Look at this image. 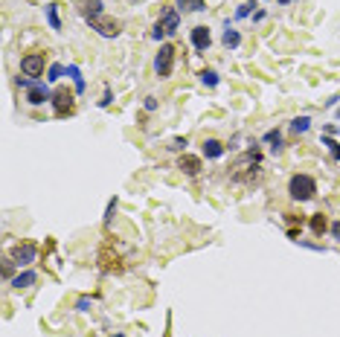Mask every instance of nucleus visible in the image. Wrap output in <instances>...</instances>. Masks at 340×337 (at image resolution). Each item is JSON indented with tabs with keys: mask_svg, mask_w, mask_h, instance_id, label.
<instances>
[{
	"mask_svg": "<svg viewBox=\"0 0 340 337\" xmlns=\"http://www.w3.org/2000/svg\"><path fill=\"white\" fill-rule=\"evenodd\" d=\"M177 169L186 174V177H195V174H201V157H195V154H183L180 160H177Z\"/></svg>",
	"mask_w": 340,
	"mask_h": 337,
	"instance_id": "11",
	"label": "nucleus"
},
{
	"mask_svg": "<svg viewBox=\"0 0 340 337\" xmlns=\"http://www.w3.org/2000/svg\"><path fill=\"white\" fill-rule=\"evenodd\" d=\"M26 102L29 105H44V102H53V90H50L47 84H41V81H32V87L26 93Z\"/></svg>",
	"mask_w": 340,
	"mask_h": 337,
	"instance_id": "8",
	"label": "nucleus"
},
{
	"mask_svg": "<svg viewBox=\"0 0 340 337\" xmlns=\"http://www.w3.org/2000/svg\"><path fill=\"white\" fill-rule=\"evenodd\" d=\"M15 267H18V265H15L12 259H6V262H3V279H9V276H12V270H15Z\"/></svg>",
	"mask_w": 340,
	"mask_h": 337,
	"instance_id": "27",
	"label": "nucleus"
},
{
	"mask_svg": "<svg viewBox=\"0 0 340 337\" xmlns=\"http://www.w3.org/2000/svg\"><path fill=\"white\" fill-rule=\"evenodd\" d=\"M201 81H204V84H207V87H218V73H215V70H201Z\"/></svg>",
	"mask_w": 340,
	"mask_h": 337,
	"instance_id": "21",
	"label": "nucleus"
},
{
	"mask_svg": "<svg viewBox=\"0 0 340 337\" xmlns=\"http://www.w3.org/2000/svg\"><path fill=\"white\" fill-rule=\"evenodd\" d=\"M265 142H270V149H273V151H279V149H282V134H279V128L268 131V134H265Z\"/></svg>",
	"mask_w": 340,
	"mask_h": 337,
	"instance_id": "20",
	"label": "nucleus"
},
{
	"mask_svg": "<svg viewBox=\"0 0 340 337\" xmlns=\"http://www.w3.org/2000/svg\"><path fill=\"white\" fill-rule=\"evenodd\" d=\"M337 116H340V108H337Z\"/></svg>",
	"mask_w": 340,
	"mask_h": 337,
	"instance_id": "33",
	"label": "nucleus"
},
{
	"mask_svg": "<svg viewBox=\"0 0 340 337\" xmlns=\"http://www.w3.org/2000/svg\"><path fill=\"white\" fill-rule=\"evenodd\" d=\"M21 73H24V76H29V79L44 76V56H41V53L24 56V58H21Z\"/></svg>",
	"mask_w": 340,
	"mask_h": 337,
	"instance_id": "7",
	"label": "nucleus"
},
{
	"mask_svg": "<svg viewBox=\"0 0 340 337\" xmlns=\"http://www.w3.org/2000/svg\"><path fill=\"white\" fill-rule=\"evenodd\" d=\"M331 235H334V238H340V221H337V224H331Z\"/></svg>",
	"mask_w": 340,
	"mask_h": 337,
	"instance_id": "31",
	"label": "nucleus"
},
{
	"mask_svg": "<svg viewBox=\"0 0 340 337\" xmlns=\"http://www.w3.org/2000/svg\"><path fill=\"white\" fill-rule=\"evenodd\" d=\"M90 29H96L102 38H117V35L122 32V23H119L117 18H108V15H102V18L90 21Z\"/></svg>",
	"mask_w": 340,
	"mask_h": 337,
	"instance_id": "5",
	"label": "nucleus"
},
{
	"mask_svg": "<svg viewBox=\"0 0 340 337\" xmlns=\"http://www.w3.org/2000/svg\"><path fill=\"white\" fill-rule=\"evenodd\" d=\"M323 146H326V149L331 151V154H334V160L340 163V142H337V139H331V137H323Z\"/></svg>",
	"mask_w": 340,
	"mask_h": 337,
	"instance_id": "23",
	"label": "nucleus"
},
{
	"mask_svg": "<svg viewBox=\"0 0 340 337\" xmlns=\"http://www.w3.org/2000/svg\"><path fill=\"white\" fill-rule=\"evenodd\" d=\"M177 26H180V15H177L175 9H163L160 21L154 23L152 38H154V41H160L163 35H175V32H177Z\"/></svg>",
	"mask_w": 340,
	"mask_h": 337,
	"instance_id": "2",
	"label": "nucleus"
},
{
	"mask_svg": "<svg viewBox=\"0 0 340 337\" xmlns=\"http://www.w3.org/2000/svg\"><path fill=\"white\" fill-rule=\"evenodd\" d=\"M35 256H38V244L35 242H21V244H15L12 247V259L18 267H26V265H32L35 262Z\"/></svg>",
	"mask_w": 340,
	"mask_h": 337,
	"instance_id": "4",
	"label": "nucleus"
},
{
	"mask_svg": "<svg viewBox=\"0 0 340 337\" xmlns=\"http://www.w3.org/2000/svg\"><path fill=\"white\" fill-rule=\"evenodd\" d=\"M288 195H291L294 201H300V204L311 201V198L317 195V180L311 174H294L291 180H288Z\"/></svg>",
	"mask_w": 340,
	"mask_h": 337,
	"instance_id": "1",
	"label": "nucleus"
},
{
	"mask_svg": "<svg viewBox=\"0 0 340 337\" xmlns=\"http://www.w3.org/2000/svg\"><path fill=\"white\" fill-rule=\"evenodd\" d=\"M142 108H145L149 114H152V111H157V99H154V96H145V102H142Z\"/></svg>",
	"mask_w": 340,
	"mask_h": 337,
	"instance_id": "29",
	"label": "nucleus"
},
{
	"mask_svg": "<svg viewBox=\"0 0 340 337\" xmlns=\"http://www.w3.org/2000/svg\"><path fill=\"white\" fill-rule=\"evenodd\" d=\"M79 12H82L84 21L90 23V21H96V18L105 15V6H102V0H82V3H79Z\"/></svg>",
	"mask_w": 340,
	"mask_h": 337,
	"instance_id": "9",
	"label": "nucleus"
},
{
	"mask_svg": "<svg viewBox=\"0 0 340 337\" xmlns=\"http://www.w3.org/2000/svg\"><path fill=\"white\" fill-rule=\"evenodd\" d=\"M99 105H102V108H108V105H111V90H105V96L99 99Z\"/></svg>",
	"mask_w": 340,
	"mask_h": 337,
	"instance_id": "30",
	"label": "nucleus"
},
{
	"mask_svg": "<svg viewBox=\"0 0 340 337\" xmlns=\"http://www.w3.org/2000/svg\"><path fill=\"white\" fill-rule=\"evenodd\" d=\"M186 146H189V142H186V137H175V139H172V146H169V149H172V151H183Z\"/></svg>",
	"mask_w": 340,
	"mask_h": 337,
	"instance_id": "26",
	"label": "nucleus"
},
{
	"mask_svg": "<svg viewBox=\"0 0 340 337\" xmlns=\"http://www.w3.org/2000/svg\"><path fill=\"white\" fill-rule=\"evenodd\" d=\"M212 44V35L207 26H192V46L198 50V53H207Z\"/></svg>",
	"mask_w": 340,
	"mask_h": 337,
	"instance_id": "10",
	"label": "nucleus"
},
{
	"mask_svg": "<svg viewBox=\"0 0 340 337\" xmlns=\"http://www.w3.org/2000/svg\"><path fill=\"white\" fill-rule=\"evenodd\" d=\"M64 73H67V67H64V64H53V67L47 70V79H50V81H59Z\"/></svg>",
	"mask_w": 340,
	"mask_h": 337,
	"instance_id": "22",
	"label": "nucleus"
},
{
	"mask_svg": "<svg viewBox=\"0 0 340 337\" xmlns=\"http://www.w3.org/2000/svg\"><path fill=\"white\" fill-rule=\"evenodd\" d=\"M326 230H328V218H326V215H323V212L311 215V232H314V235H323Z\"/></svg>",
	"mask_w": 340,
	"mask_h": 337,
	"instance_id": "15",
	"label": "nucleus"
},
{
	"mask_svg": "<svg viewBox=\"0 0 340 337\" xmlns=\"http://www.w3.org/2000/svg\"><path fill=\"white\" fill-rule=\"evenodd\" d=\"M47 21H50V26H53V29H61V21H59V6H56V3H47Z\"/></svg>",
	"mask_w": 340,
	"mask_h": 337,
	"instance_id": "19",
	"label": "nucleus"
},
{
	"mask_svg": "<svg viewBox=\"0 0 340 337\" xmlns=\"http://www.w3.org/2000/svg\"><path fill=\"white\" fill-rule=\"evenodd\" d=\"M114 337H122V334H114Z\"/></svg>",
	"mask_w": 340,
	"mask_h": 337,
	"instance_id": "32",
	"label": "nucleus"
},
{
	"mask_svg": "<svg viewBox=\"0 0 340 337\" xmlns=\"http://www.w3.org/2000/svg\"><path fill=\"white\" fill-rule=\"evenodd\" d=\"M308 128H311V116H297V119L291 122V131H294V134H305Z\"/></svg>",
	"mask_w": 340,
	"mask_h": 337,
	"instance_id": "18",
	"label": "nucleus"
},
{
	"mask_svg": "<svg viewBox=\"0 0 340 337\" xmlns=\"http://www.w3.org/2000/svg\"><path fill=\"white\" fill-rule=\"evenodd\" d=\"M253 6H256V3H253V0H247V3H241V6H238V9H235V18H247V15H250V12H253Z\"/></svg>",
	"mask_w": 340,
	"mask_h": 337,
	"instance_id": "24",
	"label": "nucleus"
},
{
	"mask_svg": "<svg viewBox=\"0 0 340 337\" xmlns=\"http://www.w3.org/2000/svg\"><path fill=\"white\" fill-rule=\"evenodd\" d=\"M38 282V273L35 270H24V273H18V276L12 279V288L21 291V288H29V285H35Z\"/></svg>",
	"mask_w": 340,
	"mask_h": 337,
	"instance_id": "12",
	"label": "nucleus"
},
{
	"mask_svg": "<svg viewBox=\"0 0 340 337\" xmlns=\"http://www.w3.org/2000/svg\"><path fill=\"white\" fill-rule=\"evenodd\" d=\"M221 154H224V146L218 139H204V157L207 160H218Z\"/></svg>",
	"mask_w": 340,
	"mask_h": 337,
	"instance_id": "13",
	"label": "nucleus"
},
{
	"mask_svg": "<svg viewBox=\"0 0 340 337\" xmlns=\"http://www.w3.org/2000/svg\"><path fill=\"white\" fill-rule=\"evenodd\" d=\"M90 305H93V300H90V297H82V300L76 302V308H79V311H90Z\"/></svg>",
	"mask_w": 340,
	"mask_h": 337,
	"instance_id": "28",
	"label": "nucleus"
},
{
	"mask_svg": "<svg viewBox=\"0 0 340 337\" xmlns=\"http://www.w3.org/2000/svg\"><path fill=\"white\" fill-rule=\"evenodd\" d=\"M221 44L227 46V50H235V46L241 44V35H238V29H224V35H221Z\"/></svg>",
	"mask_w": 340,
	"mask_h": 337,
	"instance_id": "14",
	"label": "nucleus"
},
{
	"mask_svg": "<svg viewBox=\"0 0 340 337\" xmlns=\"http://www.w3.org/2000/svg\"><path fill=\"white\" fill-rule=\"evenodd\" d=\"M177 9L180 12H204L207 3L204 0H177Z\"/></svg>",
	"mask_w": 340,
	"mask_h": 337,
	"instance_id": "16",
	"label": "nucleus"
},
{
	"mask_svg": "<svg viewBox=\"0 0 340 337\" xmlns=\"http://www.w3.org/2000/svg\"><path fill=\"white\" fill-rule=\"evenodd\" d=\"M73 108H76V96H73L70 90H56L53 93V111H56V116L73 114Z\"/></svg>",
	"mask_w": 340,
	"mask_h": 337,
	"instance_id": "6",
	"label": "nucleus"
},
{
	"mask_svg": "<svg viewBox=\"0 0 340 337\" xmlns=\"http://www.w3.org/2000/svg\"><path fill=\"white\" fill-rule=\"evenodd\" d=\"M114 212H117V198H111V201H108V207H105V224H111V221H114Z\"/></svg>",
	"mask_w": 340,
	"mask_h": 337,
	"instance_id": "25",
	"label": "nucleus"
},
{
	"mask_svg": "<svg viewBox=\"0 0 340 337\" xmlns=\"http://www.w3.org/2000/svg\"><path fill=\"white\" fill-rule=\"evenodd\" d=\"M172 67H175V46L163 44L160 53L154 56V73H157V79H169L172 76Z\"/></svg>",
	"mask_w": 340,
	"mask_h": 337,
	"instance_id": "3",
	"label": "nucleus"
},
{
	"mask_svg": "<svg viewBox=\"0 0 340 337\" xmlns=\"http://www.w3.org/2000/svg\"><path fill=\"white\" fill-rule=\"evenodd\" d=\"M67 76L76 81V93H84V76H82V70L76 67V64H70V67H67Z\"/></svg>",
	"mask_w": 340,
	"mask_h": 337,
	"instance_id": "17",
	"label": "nucleus"
}]
</instances>
